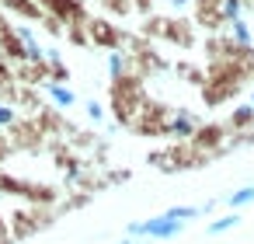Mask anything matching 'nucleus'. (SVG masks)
Segmentation results:
<instances>
[{"instance_id":"20","label":"nucleus","mask_w":254,"mask_h":244,"mask_svg":"<svg viewBox=\"0 0 254 244\" xmlns=\"http://www.w3.org/2000/svg\"><path fill=\"white\" fill-rule=\"evenodd\" d=\"M11 154H14V147H11V136H0V164H4Z\"/></svg>"},{"instance_id":"19","label":"nucleus","mask_w":254,"mask_h":244,"mask_svg":"<svg viewBox=\"0 0 254 244\" xmlns=\"http://www.w3.org/2000/svg\"><path fill=\"white\" fill-rule=\"evenodd\" d=\"M87 119H91V122H101V119H105V105H101V101H87Z\"/></svg>"},{"instance_id":"7","label":"nucleus","mask_w":254,"mask_h":244,"mask_svg":"<svg viewBox=\"0 0 254 244\" xmlns=\"http://www.w3.org/2000/svg\"><path fill=\"white\" fill-rule=\"evenodd\" d=\"M195 126H198V119H195L188 108H178V112L167 119L164 133H167V136H174V140H181V143H188V140H191V133H195Z\"/></svg>"},{"instance_id":"14","label":"nucleus","mask_w":254,"mask_h":244,"mask_svg":"<svg viewBox=\"0 0 254 244\" xmlns=\"http://www.w3.org/2000/svg\"><path fill=\"white\" fill-rule=\"evenodd\" d=\"M126 67H129V56H126L122 49H112V53H108V77H112V81L126 77Z\"/></svg>"},{"instance_id":"24","label":"nucleus","mask_w":254,"mask_h":244,"mask_svg":"<svg viewBox=\"0 0 254 244\" xmlns=\"http://www.w3.org/2000/svg\"><path fill=\"white\" fill-rule=\"evenodd\" d=\"M251 108H254V94H251Z\"/></svg>"},{"instance_id":"3","label":"nucleus","mask_w":254,"mask_h":244,"mask_svg":"<svg viewBox=\"0 0 254 244\" xmlns=\"http://www.w3.org/2000/svg\"><path fill=\"white\" fill-rule=\"evenodd\" d=\"M84 28H87V42L91 46H101V49H122V42H126V35L108 21V18H87L84 21Z\"/></svg>"},{"instance_id":"13","label":"nucleus","mask_w":254,"mask_h":244,"mask_svg":"<svg viewBox=\"0 0 254 244\" xmlns=\"http://www.w3.org/2000/svg\"><path fill=\"white\" fill-rule=\"evenodd\" d=\"M240 227V216H237V209L233 213H226V216H219V220H212L209 227H205V234H212V237H219V234H226V230H237Z\"/></svg>"},{"instance_id":"8","label":"nucleus","mask_w":254,"mask_h":244,"mask_svg":"<svg viewBox=\"0 0 254 244\" xmlns=\"http://www.w3.org/2000/svg\"><path fill=\"white\" fill-rule=\"evenodd\" d=\"M0 7H4L11 18H18V21H42L46 14H42V7L35 4V0H0Z\"/></svg>"},{"instance_id":"5","label":"nucleus","mask_w":254,"mask_h":244,"mask_svg":"<svg viewBox=\"0 0 254 244\" xmlns=\"http://www.w3.org/2000/svg\"><path fill=\"white\" fill-rule=\"evenodd\" d=\"M188 143H191V150H195V154L209 157L212 150H219V147L226 143V126H219V122H198Z\"/></svg>"},{"instance_id":"2","label":"nucleus","mask_w":254,"mask_h":244,"mask_svg":"<svg viewBox=\"0 0 254 244\" xmlns=\"http://www.w3.org/2000/svg\"><path fill=\"white\" fill-rule=\"evenodd\" d=\"M185 230L181 220H171V216H150V220H136L129 223V237H153V241H171Z\"/></svg>"},{"instance_id":"18","label":"nucleus","mask_w":254,"mask_h":244,"mask_svg":"<svg viewBox=\"0 0 254 244\" xmlns=\"http://www.w3.org/2000/svg\"><path fill=\"white\" fill-rule=\"evenodd\" d=\"M18 122V108L7 105V101H0V129H11Z\"/></svg>"},{"instance_id":"1","label":"nucleus","mask_w":254,"mask_h":244,"mask_svg":"<svg viewBox=\"0 0 254 244\" xmlns=\"http://www.w3.org/2000/svg\"><path fill=\"white\" fill-rule=\"evenodd\" d=\"M143 105H146V94H143L139 77H119V81H112V115L122 126H132V119L139 115Z\"/></svg>"},{"instance_id":"10","label":"nucleus","mask_w":254,"mask_h":244,"mask_svg":"<svg viewBox=\"0 0 254 244\" xmlns=\"http://www.w3.org/2000/svg\"><path fill=\"white\" fill-rule=\"evenodd\" d=\"M251 126H254V108H251V105L233 108V115H230L226 129H233V133H251Z\"/></svg>"},{"instance_id":"15","label":"nucleus","mask_w":254,"mask_h":244,"mask_svg":"<svg viewBox=\"0 0 254 244\" xmlns=\"http://www.w3.org/2000/svg\"><path fill=\"white\" fill-rule=\"evenodd\" d=\"M251 202H254V185H244V188H237V192L226 195L230 209H240V206H251Z\"/></svg>"},{"instance_id":"16","label":"nucleus","mask_w":254,"mask_h":244,"mask_svg":"<svg viewBox=\"0 0 254 244\" xmlns=\"http://www.w3.org/2000/svg\"><path fill=\"white\" fill-rule=\"evenodd\" d=\"M101 7L108 11V14H115V18H129L136 7H132V0H101Z\"/></svg>"},{"instance_id":"23","label":"nucleus","mask_w":254,"mask_h":244,"mask_svg":"<svg viewBox=\"0 0 254 244\" xmlns=\"http://www.w3.org/2000/svg\"><path fill=\"white\" fill-rule=\"evenodd\" d=\"M119 244H132V237H122V241H119Z\"/></svg>"},{"instance_id":"4","label":"nucleus","mask_w":254,"mask_h":244,"mask_svg":"<svg viewBox=\"0 0 254 244\" xmlns=\"http://www.w3.org/2000/svg\"><path fill=\"white\" fill-rule=\"evenodd\" d=\"M35 4L42 7V14L63 21V25H80L87 21V7H84V0H35Z\"/></svg>"},{"instance_id":"17","label":"nucleus","mask_w":254,"mask_h":244,"mask_svg":"<svg viewBox=\"0 0 254 244\" xmlns=\"http://www.w3.org/2000/svg\"><path fill=\"white\" fill-rule=\"evenodd\" d=\"M240 7H244V0H219V14H223V21L240 18Z\"/></svg>"},{"instance_id":"22","label":"nucleus","mask_w":254,"mask_h":244,"mask_svg":"<svg viewBox=\"0 0 254 244\" xmlns=\"http://www.w3.org/2000/svg\"><path fill=\"white\" fill-rule=\"evenodd\" d=\"M188 7H191V0H171V11L174 14H185Z\"/></svg>"},{"instance_id":"12","label":"nucleus","mask_w":254,"mask_h":244,"mask_svg":"<svg viewBox=\"0 0 254 244\" xmlns=\"http://www.w3.org/2000/svg\"><path fill=\"white\" fill-rule=\"evenodd\" d=\"M209 209H212V202H205V206H171V209H167L164 216L188 223V220H195V216H202V213H209Z\"/></svg>"},{"instance_id":"21","label":"nucleus","mask_w":254,"mask_h":244,"mask_svg":"<svg viewBox=\"0 0 254 244\" xmlns=\"http://www.w3.org/2000/svg\"><path fill=\"white\" fill-rule=\"evenodd\" d=\"M0 244H11V227H7L4 216H0Z\"/></svg>"},{"instance_id":"9","label":"nucleus","mask_w":254,"mask_h":244,"mask_svg":"<svg viewBox=\"0 0 254 244\" xmlns=\"http://www.w3.org/2000/svg\"><path fill=\"white\" fill-rule=\"evenodd\" d=\"M42 91H46V98H49V101H53V105H56L60 112H66V108H73V105H77V94H73V91H70L66 84L46 81V84H42Z\"/></svg>"},{"instance_id":"11","label":"nucleus","mask_w":254,"mask_h":244,"mask_svg":"<svg viewBox=\"0 0 254 244\" xmlns=\"http://www.w3.org/2000/svg\"><path fill=\"white\" fill-rule=\"evenodd\" d=\"M226 25H230V42H233V46H240V49H251L254 35H251L247 21H244V18H233V21H226Z\"/></svg>"},{"instance_id":"6","label":"nucleus","mask_w":254,"mask_h":244,"mask_svg":"<svg viewBox=\"0 0 254 244\" xmlns=\"http://www.w3.org/2000/svg\"><path fill=\"white\" fill-rule=\"evenodd\" d=\"M7 227H11V241H21V237L35 234L39 227H49V216H46L39 206H28V209H18Z\"/></svg>"}]
</instances>
